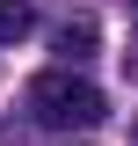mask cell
Segmentation results:
<instances>
[{"label":"cell","mask_w":138,"mask_h":146,"mask_svg":"<svg viewBox=\"0 0 138 146\" xmlns=\"http://www.w3.org/2000/svg\"><path fill=\"white\" fill-rule=\"evenodd\" d=\"M29 117L51 124V131H95V124L109 117V102H102V88L80 80L73 66H51V73L29 80Z\"/></svg>","instance_id":"obj_1"},{"label":"cell","mask_w":138,"mask_h":146,"mask_svg":"<svg viewBox=\"0 0 138 146\" xmlns=\"http://www.w3.org/2000/svg\"><path fill=\"white\" fill-rule=\"evenodd\" d=\"M95 44H102V22H95V15H66V22L51 29V51L73 58V66H80V58H95Z\"/></svg>","instance_id":"obj_2"},{"label":"cell","mask_w":138,"mask_h":146,"mask_svg":"<svg viewBox=\"0 0 138 146\" xmlns=\"http://www.w3.org/2000/svg\"><path fill=\"white\" fill-rule=\"evenodd\" d=\"M29 29H36V7L29 0H0V44H22Z\"/></svg>","instance_id":"obj_3"},{"label":"cell","mask_w":138,"mask_h":146,"mask_svg":"<svg viewBox=\"0 0 138 146\" xmlns=\"http://www.w3.org/2000/svg\"><path fill=\"white\" fill-rule=\"evenodd\" d=\"M124 66H131V80H138V51H131V58H124Z\"/></svg>","instance_id":"obj_4"}]
</instances>
